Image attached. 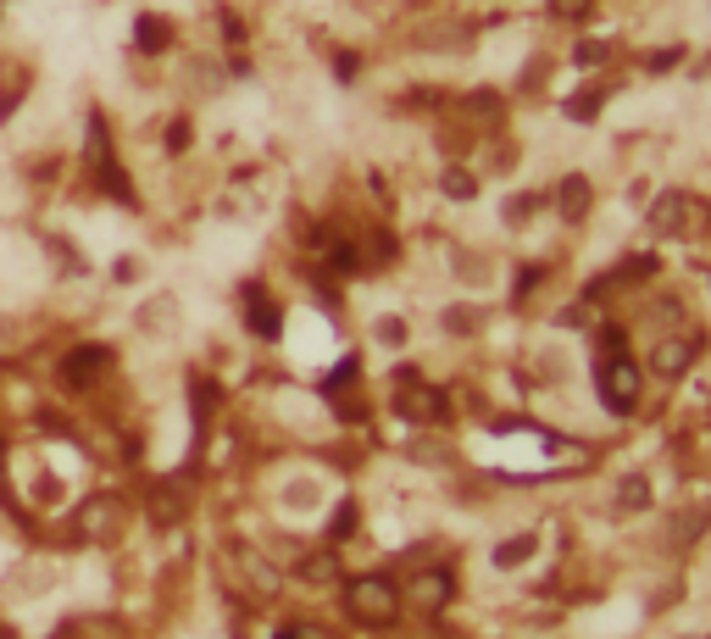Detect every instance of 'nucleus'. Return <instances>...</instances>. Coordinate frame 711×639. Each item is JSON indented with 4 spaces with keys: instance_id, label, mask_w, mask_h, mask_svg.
I'll return each mask as SVG.
<instances>
[{
    "instance_id": "9b49d317",
    "label": "nucleus",
    "mask_w": 711,
    "mask_h": 639,
    "mask_svg": "<svg viewBox=\"0 0 711 639\" xmlns=\"http://www.w3.org/2000/svg\"><path fill=\"white\" fill-rule=\"evenodd\" d=\"M245 306H250V328H256L261 339H279V306L267 301V295H261L256 284L245 290Z\"/></svg>"
},
{
    "instance_id": "f3484780",
    "label": "nucleus",
    "mask_w": 711,
    "mask_h": 639,
    "mask_svg": "<svg viewBox=\"0 0 711 639\" xmlns=\"http://www.w3.org/2000/svg\"><path fill=\"white\" fill-rule=\"evenodd\" d=\"M139 45H145V51H161V45H167V23H161V18H145V23H139Z\"/></svg>"
},
{
    "instance_id": "f8f14e48",
    "label": "nucleus",
    "mask_w": 711,
    "mask_h": 639,
    "mask_svg": "<svg viewBox=\"0 0 711 639\" xmlns=\"http://www.w3.org/2000/svg\"><path fill=\"white\" fill-rule=\"evenodd\" d=\"M150 523H156V528H178V523H184V501H178L172 484L150 490Z\"/></svg>"
},
{
    "instance_id": "1a4fd4ad",
    "label": "nucleus",
    "mask_w": 711,
    "mask_h": 639,
    "mask_svg": "<svg viewBox=\"0 0 711 639\" xmlns=\"http://www.w3.org/2000/svg\"><path fill=\"white\" fill-rule=\"evenodd\" d=\"M589 201H595V190H589V178H562V190H556V212L567 217V223H584L589 217Z\"/></svg>"
},
{
    "instance_id": "a211bd4d",
    "label": "nucleus",
    "mask_w": 711,
    "mask_h": 639,
    "mask_svg": "<svg viewBox=\"0 0 711 639\" xmlns=\"http://www.w3.org/2000/svg\"><path fill=\"white\" fill-rule=\"evenodd\" d=\"M284 639H339V634L323 623H295V628H284Z\"/></svg>"
},
{
    "instance_id": "4468645a",
    "label": "nucleus",
    "mask_w": 711,
    "mask_h": 639,
    "mask_svg": "<svg viewBox=\"0 0 711 639\" xmlns=\"http://www.w3.org/2000/svg\"><path fill=\"white\" fill-rule=\"evenodd\" d=\"M640 506H651V479L629 473V479L617 484V512H640Z\"/></svg>"
},
{
    "instance_id": "9d476101",
    "label": "nucleus",
    "mask_w": 711,
    "mask_h": 639,
    "mask_svg": "<svg viewBox=\"0 0 711 639\" xmlns=\"http://www.w3.org/2000/svg\"><path fill=\"white\" fill-rule=\"evenodd\" d=\"M706 523H711V512H706V506H695V512H678V523L667 528V545H673V551H689V545L706 534Z\"/></svg>"
},
{
    "instance_id": "412c9836",
    "label": "nucleus",
    "mask_w": 711,
    "mask_h": 639,
    "mask_svg": "<svg viewBox=\"0 0 711 639\" xmlns=\"http://www.w3.org/2000/svg\"><path fill=\"white\" fill-rule=\"evenodd\" d=\"M595 107H600V96H578V101H573V117H595Z\"/></svg>"
},
{
    "instance_id": "20e7f679",
    "label": "nucleus",
    "mask_w": 711,
    "mask_h": 639,
    "mask_svg": "<svg viewBox=\"0 0 711 639\" xmlns=\"http://www.w3.org/2000/svg\"><path fill=\"white\" fill-rule=\"evenodd\" d=\"M395 412L406 417V423H444V395L433 390V384H422L417 373H400V395H395Z\"/></svg>"
},
{
    "instance_id": "dca6fc26",
    "label": "nucleus",
    "mask_w": 711,
    "mask_h": 639,
    "mask_svg": "<svg viewBox=\"0 0 711 639\" xmlns=\"http://www.w3.org/2000/svg\"><path fill=\"white\" fill-rule=\"evenodd\" d=\"M473 172H462V167H451V172H444V195H451V201H473Z\"/></svg>"
},
{
    "instance_id": "39448f33",
    "label": "nucleus",
    "mask_w": 711,
    "mask_h": 639,
    "mask_svg": "<svg viewBox=\"0 0 711 639\" xmlns=\"http://www.w3.org/2000/svg\"><path fill=\"white\" fill-rule=\"evenodd\" d=\"M106 368H112V350H106V345H78V350H67V361H61V384H67V390H89Z\"/></svg>"
},
{
    "instance_id": "7ed1b4c3",
    "label": "nucleus",
    "mask_w": 711,
    "mask_h": 639,
    "mask_svg": "<svg viewBox=\"0 0 711 639\" xmlns=\"http://www.w3.org/2000/svg\"><path fill=\"white\" fill-rule=\"evenodd\" d=\"M72 539L78 545H101V539H112V528H117V495H89V501H78V512H72Z\"/></svg>"
},
{
    "instance_id": "423d86ee",
    "label": "nucleus",
    "mask_w": 711,
    "mask_h": 639,
    "mask_svg": "<svg viewBox=\"0 0 711 639\" xmlns=\"http://www.w3.org/2000/svg\"><path fill=\"white\" fill-rule=\"evenodd\" d=\"M651 228H656V234H667V239H684V234L695 228V201H689L684 190L656 195V201H651Z\"/></svg>"
},
{
    "instance_id": "4be33fe9",
    "label": "nucleus",
    "mask_w": 711,
    "mask_h": 639,
    "mask_svg": "<svg viewBox=\"0 0 711 639\" xmlns=\"http://www.w3.org/2000/svg\"><path fill=\"white\" fill-rule=\"evenodd\" d=\"M50 639H72V634H67V628H61V634H50Z\"/></svg>"
},
{
    "instance_id": "6ab92c4d",
    "label": "nucleus",
    "mask_w": 711,
    "mask_h": 639,
    "mask_svg": "<svg viewBox=\"0 0 711 639\" xmlns=\"http://www.w3.org/2000/svg\"><path fill=\"white\" fill-rule=\"evenodd\" d=\"M589 7H595V0H551V12H556V18H573V23L589 18Z\"/></svg>"
},
{
    "instance_id": "aec40b11",
    "label": "nucleus",
    "mask_w": 711,
    "mask_h": 639,
    "mask_svg": "<svg viewBox=\"0 0 711 639\" xmlns=\"http://www.w3.org/2000/svg\"><path fill=\"white\" fill-rule=\"evenodd\" d=\"M350 528H356V506H339V517L328 523V539H345Z\"/></svg>"
},
{
    "instance_id": "f03ea898",
    "label": "nucleus",
    "mask_w": 711,
    "mask_h": 639,
    "mask_svg": "<svg viewBox=\"0 0 711 639\" xmlns=\"http://www.w3.org/2000/svg\"><path fill=\"white\" fill-rule=\"evenodd\" d=\"M595 390H600V401L617 412V417H629L634 406H640V390H645V373L634 368V361L629 356H606L600 361V368H595Z\"/></svg>"
},
{
    "instance_id": "0eeeda50",
    "label": "nucleus",
    "mask_w": 711,
    "mask_h": 639,
    "mask_svg": "<svg viewBox=\"0 0 711 639\" xmlns=\"http://www.w3.org/2000/svg\"><path fill=\"white\" fill-rule=\"evenodd\" d=\"M411 601H417L422 612H444V606H451V573H444V568L417 573V579H411Z\"/></svg>"
},
{
    "instance_id": "2eb2a0df",
    "label": "nucleus",
    "mask_w": 711,
    "mask_h": 639,
    "mask_svg": "<svg viewBox=\"0 0 711 639\" xmlns=\"http://www.w3.org/2000/svg\"><path fill=\"white\" fill-rule=\"evenodd\" d=\"M528 557H533V534H517V539L495 545V568H522Z\"/></svg>"
},
{
    "instance_id": "6e6552de",
    "label": "nucleus",
    "mask_w": 711,
    "mask_h": 639,
    "mask_svg": "<svg viewBox=\"0 0 711 639\" xmlns=\"http://www.w3.org/2000/svg\"><path fill=\"white\" fill-rule=\"evenodd\" d=\"M689 361H695V339H684V334H678V339H662V345L651 350V368H656L662 379H678Z\"/></svg>"
},
{
    "instance_id": "ddd939ff",
    "label": "nucleus",
    "mask_w": 711,
    "mask_h": 639,
    "mask_svg": "<svg viewBox=\"0 0 711 639\" xmlns=\"http://www.w3.org/2000/svg\"><path fill=\"white\" fill-rule=\"evenodd\" d=\"M306 584H334L339 579V557H334V545L328 551H312V557H301V568H295Z\"/></svg>"
},
{
    "instance_id": "f257e3e1",
    "label": "nucleus",
    "mask_w": 711,
    "mask_h": 639,
    "mask_svg": "<svg viewBox=\"0 0 711 639\" xmlns=\"http://www.w3.org/2000/svg\"><path fill=\"white\" fill-rule=\"evenodd\" d=\"M345 612H350V623H362V628H390V623L400 617V590H395V579H384V573L350 579V584H345Z\"/></svg>"
}]
</instances>
